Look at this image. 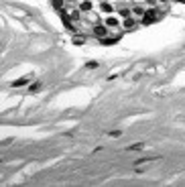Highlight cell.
I'll return each instance as SVG.
<instances>
[{
	"label": "cell",
	"instance_id": "obj_1",
	"mask_svg": "<svg viewBox=\"0 0 185 187\" xmlns=\"http://www.w3.org/2000/svg\"><path fill=\"white\" fill-rule=\"evenodd\" d=\"M108 31H110V29H108L106 25H96V27H94V35H96L98 39H104V37H108Z\"/></svg>",
	"mask_w": 185,
	"mask_h": 187
},
{
	"label": "cell",
	"instance_id": "obj_2",
	"mask_svg": "<svg viewBox=\"0 0 185 187\" xmlns=\"http://www.w3.org/2000/svg\"><path fill=\"white\" fill-rule=\"evenodd\" d=\"M104 25H106L108 29H114V27H118V25H120V20H118V16L110 15V16H106V19H104Z\"/></svg>",
	"mask_w": 185,
	"mask_h": 187
},
{
	"label": "cell",
	"instance_id": "obj_3",
	"mask_svg": "<svg viewBox=\"0 0 185 187\" xmlns=\"http://www.w3.org/2000/svg\"><path fill=\"white\" fill-rule=\"evenodd\" d=\"M92 0H83L82 4H79V12H90V10H92Z\"/></svg>",
	"mask_w": 185,
	"mask_h": 187
},
{
	"label": "cell",
	"instance_id": "obj_4",
	"mask_svg": "<svg viewBox=\"0 0 185 187\" xmlns=\"http://www.w3.org/2000/svg\"><path fill=\"white\" fill-rule=\"evenodd\" d=\"M100 10H102V12H108V15H112L114 6L110 4V2H102V4H100Z\"/></svg>",
	"mask_w": 185,
	"mask_h": 187
},
{
	"label": "cell",
	"instance_id": "obj_5",
	"mask_svg": "<svg viewBox=\"0 0 185 187\" xmlns=\"http://www.w3.org/2000/svg\"><path fill=\"white\" fill-rule=\"evenodd\" d=\"M29 79H31V75H27V77H20V79H16L15 84H12V88H20V85H27V84H29Z\"/></svg>",
	"mask_w": 185,
	"mask_h": 187
},
{
	"label": "cell",
	"instance_id": "obj_6",
	"mask_svg": "<svg viewBox=\"0 0 185 187\" xmlns=\"http://www.w3.org/2000/svg\"><path fill=\"white\" fill-rule=\"evenodd\" d=\"M53 6H55L57 10H61V8L65 6V2H63V0H53Z\"/></svg>",
	"mask_w": 185,
	"mask_h": 187
},
{
	"label": "cell",
	"instance_id": "obj_7",
	"mask_svg": "<svg viewBox=\"0 0 185 187\" xmlns=\"http://www.w3.org/2000/svg\"><path fill=\"white\" fill-rule=\"evenodd\" d=\"M141 148H145V144H132L128 151H141Z\"/></svg>",
	"mask_w": 185,
	"mask_h": 187
},
{
	"label": "cell",
	"instance_id": "obj_8",
	"mask_svg": "<svg viewBox=\"0 0 185 187\" xmlns=\"http://www.w3.org/2000/svg\"><path fill=\"white\" fill-rule=\"evenodd\" d=\"M39 88H41V84H35V85H31V92H39Z\"/></svg>",
	"mask_w": 185,
	"mask_h": 187
},
{
	"label": "cell",
	"instance_id": "obj_9",
	"mask_svg": "<svg viewBox=\"0 0 185 187\" xmlns=\"http://www.w3.org/2000/svg\"><path fill=\"white\" fill-rule=\"evenodd\" d=\"M98 67V63H96V61H92V63H88V69H96Z\"/></svg>",
	"mask_w": 185,
	"mask_h": 187
}]
</instances>
